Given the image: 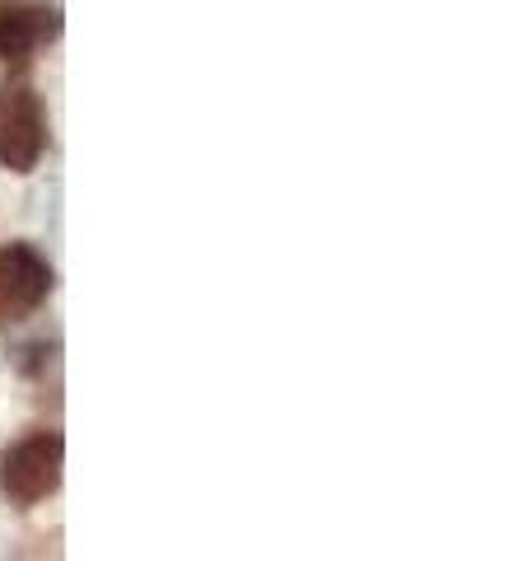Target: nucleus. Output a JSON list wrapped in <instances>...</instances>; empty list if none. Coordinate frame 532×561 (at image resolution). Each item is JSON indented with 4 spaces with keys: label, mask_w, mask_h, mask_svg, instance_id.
Listing matches in <instances>:
<instances>
[{
    "label": "nucleus",
    "mask_w": 532,
    "mask_h": 561,
    "mask_svg": "<svg viewBox=\"0 0 532 561\" xmlns=\"http://www.w3.org/2000/svg\"><path fill=\"white\" fill-rule=\"evenodd\" d=\"M61 463H66V440L57 431H28L0 454V491L14 505H43L51 491L61 486Z\"/></svg>",
    "instance_id": "obj_1"
},
{
    "label": "nucleus",
    "mask_w": 532,
    "mask_h": 561,
    "mask_svg": "<svg viewBox=\"0 0 532 561\" xmlns=\"http://www.w3.org/2000/svg\"><path fill=\"white\" fill-rule=\"evenodd\" d=\"M47 108L33 84L0 90V164L10 173H33L47 154Z\"/></svg>",
    "instance_id": "obj_2"
},
{
    "label": "nucleus",
    "mask_w": 532,
    "mask_h": 561,
    "mask_svg": "<svg viewBox=\"0 0 532 561\" xmlns=\"http://www.w3.org/2000/svg\"><path fill=\"white\" fill-rule=\"evenodd\" d=\"M51 295V262L33 243H0V328L33 319Z\"/></svg>",
    "instance_id": "obj_3"
},
{
    "label": "nucleus",
    "mask_w": 532,
    "mask_h": 561,
    "mask_svg": "<svg viewBox=\"0 0 532 561\" xmlns=\"http://www.w3.org/2000/svg\"><path fill=\"white\" fill-rule=\"evenodd\" d=\"M61 33V14L51 5H5L0 10V57H28Z\"/></svg>",
    "instance_id": "obj_4"
}]
</instances>
